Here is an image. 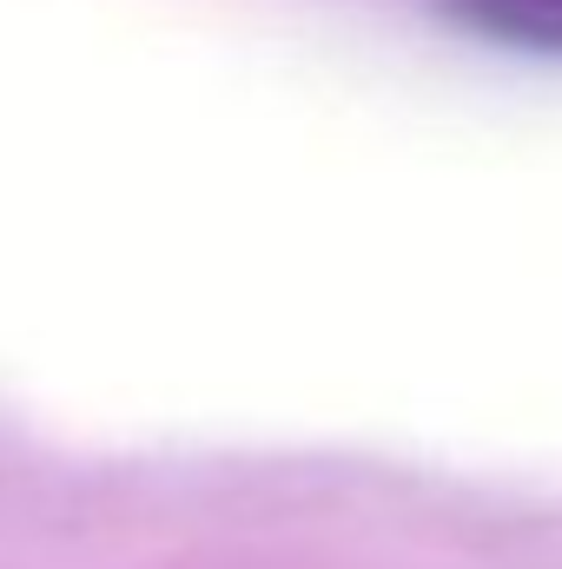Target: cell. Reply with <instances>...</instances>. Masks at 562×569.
Here are the masks:
<instances>
[{
  "mask_svg": "<svg viewBox=\"0 0 562 569\" xmlns=\"http://www.w3.org/2000/svg\"><path fill=\"white\" fill-rule=\"evenodd\" d=\"M450 13L503 47L562 53V0H450Z\"/></svg>",
  "mask_w": 562,
  "mask_h": 569,
  "instance_id": "1",
  "label": "cell"
}]
</instances>
